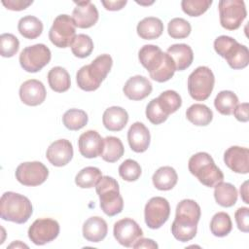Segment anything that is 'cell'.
<instances>
[{
	"label": "cell",
	"instance_id": "obj_16",
	"mask_svg": "<svg viewBox=\"0 0 249 249\" xmlns=\"http://www.w3.org/2000/svg\"><path fill=\"white\" fill-rule=\"evenodd\" d=\"M76 7L72 13L74 23L79 28H89L93 26L99 18L98 11L90 1L74 2Z\"/></svg>",
	"mask_w": 249,
	"mask_h": 249
},
{
	"label": "cell",
	"instance_id": "obj_15",
	"mask_svg": "<svg viewBox=\"0 0 249 249\" xmlns=\"http://www.w3.org/2000/svg\"><path fill=\"white\" fill-rule=\"evenodd\" d=\"M114 237L123 246L132 247L133 244L143 236L140 226L130 218H124L114 224Z\"/></svg>",
	"mask_w": 249,
	"mask_h": 249
},
{
	"label": "cell",
	"instance_id": "obj_47",
	"mask_svg": "<svg viewBox=\"0 0 249 249\" xmlns=\"http://www.w3.org/2000/svg\"><path fill=\"white\" fill-rule=\"evenodd\" d=\"M102 5L108 11H119L123 9L127 1L126 0H118V1H101Z\"/></svg>",
	"mask_w": 249,
	"mask_h": 249
},
{
	"label": "cell",
	"instance_id": "obj_19",
	"mask_svg": "<svg viewBox=\"0 0 249 249\" xmlns=\"http://www.w3.org/2000/svg\"><path fill=\"white\" fill-rule=\"evenodd\" d=\"M46 89L42 82L30 79L23 82L19 88L20 100L28 106H37L45 101Z\"/></svg>",
	"mask_w": 249,
	"mask_h": 249
},
{
	"label": "cell",
	"instance_id": "obj_6",
	"mask_svg": "<svg viewBox=\"0 0 249 249\" xmlns=\"http://www.w3.org/2000/svg\"><path fill=\"white\" fill-rule=\"evenodd\" d=\"M215 52L226 59L232 69H243L249 63V51L244 45L227 35H221L214 41Z\"/></svg>",
	"mask_w": 249,
	"mask_h": 249
},
{
	"label": "cell",
	"instance_id": "obj_18",
	"mask_svg": "<svg viewBox=\"0 0 249 249\" xmlns=\"http://www.w3.org/2000/svg\"><path fill=\"white\" fill-rule=\"evenodd\" d=\"M46 157L53 165L64 166L73 158V146L67 139H58L49 146Z\"/></svg>",
	"mask_w": 249,
	"mask_h": 249
},
{
	"label": "cell",
	"instance_id": "obj_37",
	"mask_svg": "<svg viewBox=\"0 0 249 249\" xmlns=\"http://www.w3.org/2000/svg\"><path fill=\"white\" fill-rule=\"evenodd\" d=\"M157 99L160 107L167 116L176 112L182 105V99L179 93L171 89L161 92Z\"/></svg>",
	"mask_w": 249,
	"mask_h": 249
},
{
	"label": "cell",
	"instance_id": "obj_38",
	"mask_svg": "<svg viewBox=\"0 0 249 249\" xmlns=\"http://www.w3.org/2000/svg\"><path fill=\"white\" fill-rule=\"evenodd\" d=\"M73 54L79 58L88 57L93 50V42L87 34H78L71 44Z\"/></svg>",
	"mask_w": 249,
	"mask_h": 249
},
{
	"label": "cell",
	"instance_id": "obj_29",
	"mask_svg": "<svg viewBox=\"0 0 249 249\" xmlns=\"http://www.w3.org/2000/svg\"><path fill=\"white\" fill-rule=\"evenodd\" d=\"M216 202L223 207H231L237 200V190L231 183L221 182L214 187Z\"/></svg>",
	"mask_w": 249,
	"mask_h": 249
},
{
	"label": "cell",
	"instance_id": "obj_12",
	"mask_svg": "<svg viewBox=\"0 0 249 249\" xmlns=\"http://www.w3.org/2000/svg\"><path fill=\"white\" fill-rule=\"evenodd\" d=\"M170 205L166 198L161 196L152 197L145 205L144 217L148 228L160 229L169 218Z\"/></svg>",
	"mask_w": 249,
	"mask_h": 249
},
{
	"label": "cell",
	"instance_id": "obj_48",
	"mask_svg": "<svg viewBox=\"0 0 249 249\" xmlns=\"http://www.w3.org/2000/svg\"><path fill=\"white\" fill-rule=\"evenodd\" d=\"M133 248H150V249H156L158 248V244L150 238H143L140 237L132 246Z\"/></svg>",
	"mask_w": 249,
	"mask_h": 249
},
{
	"label": "cell",
	"instance_id": "obj_24",
	"mask_svg": "<svg viewBox=\"0 0 249 249\" xmlns=\"http://www.w3.org/2000/svg\"><path fill=\"white\" fill-rule=\"evenodd\" d=\"M166 53L172 58L176 71H183L193 63L194 53L192 48L187 44L171 45Z\"/></svg>",
	"mask_w": 249,
	"mask_h": 249
},
{
	"label": "cell",
	"instance_id": "obj_49",
	"mask_svg": "<svg viewBox=\"0 0 249 249\" xmlns=\"http://www.w3.org/2000/svg\"><path fill=\"white\" fill-rule=\"evenodd\" d=\"M248 181H245L242 186L240 187V196H241V198L243 199V201L248 204L249 203V200H248Z\"/></svg>",
	"mask_w": 249,
	"mask_h": 249
},
{
	"label": "cell",
	"instance_id": "obj_25",
	"mask_svg": "<svg viewBox=\"0 0 249 249\" xmlns=\"http://www.w3.org/2000/svg\"><path fill=\"white\" fill-rule=\"evenodd\" d=\"M128 122L127 112L119 106H112L107 108L102 117L103 125L110 131L122 130Z\"/></svg>",
	"mask_w": 249,
	"mask_h": 249
},
{
	"label": "cell",
	"instance_id": "obj_26",
	"mask_svg": "<svg viewBox=\"0 0 249 249\" xmlns=\"http://www.w3.org/2000/svg\"><path fill=\"white\" fill-rule=\"evenodd\" d=\"M137 34L144 40H154L159 38L163 31L162 21L155 17H148L138 22Z\"/></svg>",
	"mask_w": 249,
	"mask_h": 249
},
{
	"label": "cell",
	"instance_id": "obj_2",
	"mask_svg": "<svg viewBox=\"0 0 249 249\" xmlns=\"http://www.w3.org/2000/svg\"><path fill=\"white\" fill-rule=\"evenodd\" d=\"M200 215V206L196 201L194 199L181 200L177 204L175 219L171 225L173 236L181 242L193 239L196 234Z\"/></svg>",
	"mask_w": 249,
	"mask_h": 249
},
{
	"label": "cell",
	"instance_id": "obj_35",
	"mask_svg": "<svg viewBox=\"0 0 249 249\" xmlns=\"http://www.w3.org/2000/svg\"><path fill=\"white\" fill-rule=\"evenodd\" d=\"M89 121V117L84 110L69 109L62 116V123L69 130H79L83 128Z\"/></svg>",
	"mask_w": 249,
	"mask_h": 249
},
{
	"label": "cell",
	"instance_id": "obj_41",
	"mask_svg": "<svg viewBox=\"0 0 249 249\" xmlns=\"http://www.w3.org/2000/svg\"><path fill=\"white\" fill-rule=\"evenodd\" d=\"M141 166L139 163L131 159H127L121 163L119 166L120 176L128 182L136 181L141 175Z\"/></svg>",
	"mask_w": 249,
	"mask_h": 249
},
{
	"label": "cell",
	"instance_id": "obj_7",
	"mask_svg": "<svg viewBox=\"0 0 249 249\" xmlns=\"http://www.w3.org/2000/svg\"><path fill=\"white\" fill-rule=\"evenodd\" d=\"M99 196L102 211L112 217L122 212L124 200L120 195V187L116 179L110 176H102L95 186Z\"/></svg>",
	"mask_w": 249,
	"mask_h": 249
},
{
	"label": "cell",
	"instance_id": "obj_39",
	"mask_svg": "<svg viewBox=\"0 0 249 249\" xmlns=\"http://www.w3.org/2000/svg\"><path fill=\"white\" fill-rule=\"evenodd\" d=\"M192 27L188 20L182 18H172L168 22L167 32L168 35L173 39H184L187 38L191 33Z\"/></svg>",
	"mask_w": 249,
	"mask_h": 249
},
{
	"label": "cell",
	"instance_id": "obj_14",
	"mask_svg": "<svg viewBox=\"0 0 249 249\" xmlns=\"http://www.w3.org/2000/svg\"><path fill=\"white\" fill-rule=\"evenodd\" d=\"M59 233V224L50 218L35 220L28 229V237L36 245H44L54 240Z\"/></svg>",
	"mask_w": 249,
	"mask_h": 249
},
{
	"label": "cell",
	"instance_id": "obj_4",
	"mask_svg": "<svg viewBox=\"0 0 249 249\" xmlns=\"http://www.w3.org/2000/svg\"><path fill=\"white\" fill-rule=\"evenodd\" d=\"M33 207L28 197L14 192H6L0 199V216L5 221L24 224L31 217Z\"/></svg>",
	"mask_w": 249,
	"mask_h": 249
},
{
	"label": "cell",
	"instance_id": "obj_8",
	"mask_svg": "<svg viewBox=\"0 0 249 249\" xmlns=\"http://www.w3.org/2000/svg\"><path fill=\"white\" fill-rule=\"evenodd\" d=\"M214 84L215 77L212 70L207 66H199L188 78V91L193 99L203 101L210 96Z\"/></svg>",
	"mask_w": 249,
	"mask_h": 249
},
{
	"label": "cell",
	"instance_id": "obj_9",
	"mask_svg": "<svg viewBox=\"0 0 249 249\" xmlns=\"http://www.w3.org/2000/svg\"><path fill=\"white\" fill-rule=\"evenodd\" d=\"M76 37V25L72 17L68 15L57 16L49 31L51 42L57 48L70 47Z\"/></svg>",
	"mask_w": 249,
	"mask_h": 249
},
{
	"label": "cell",
	"instance_id": "obj_22",
	"mask_svg": "<svg viewBox=\"0 0 249 249\" xmlns=\"http://www.w3.org/2000/svg\"><path fill=\"white\" fill-rule=\"evenodd\" d=\"M150 132L146 125L140 122L132 124L127 131V141L132 151L136 153L145 152L150 145Z\"/></svg>",
	"mask_w": 249,
	"mask_h": 249
},
{
	"label": "cell",
	"instance_id": "obj_13",
	"mask_svg": "<svg viewBox=\"0 0 249 249\" xmlns=\"http://www.w3.org/2000/svg\"><path fill=\"white\" fill-rule=\"evenodd\" d=\"M15 174L20 184L34 187L43 184L47 180L49 170L41 161H26L17 167Z\"/></svg>",
	"mask_w": 249,
	"mask_h": 249
},
{
	"label": "cell",
	"instance_id": "obj_21",
	"mask_svg": "<svg viewBox=\"0 0 249 249\" xmlns=\"http://www.w3.org/2000/svg\"><path fill=\"white\" fill-rule=\"evenodd\" d=\"M153 89L151 82L144 76L136 75L129 78L123 89L124 95L130 100H142L151 94Z\"/></svg>",
	"mask_w": 249,
	"mask_h": 249
},
{
	"label": "cell",
	"instance_id": "obj_46",
	"mask_svg": "<svg viewBox=\"0 0 249 249\" xmlns=\"http://www.w3.org/2000/svg\"><path fill=\"white\" fill-rule=\"evenodd\" d=\"M248 110H249V105L247 102L237 104L236 107L233 110V115L235 119L239 122L246 123L249 120V115H248Z\"/></svg>",
	"mask_w": 249,
	"mask_h": 249
},
{
	"label": "cell",
	"instance_id": "obj_34",
	"mask_svg": "<svg viewBox=\"0 0 249 249\" xmlns=\"http://www.w3.org/2000/svg\"><path fill=\"white\" fill-rule=\"evenodd\" d=\"M101 177L102 173L99 168L87 166L78 172L75 177V183L82 189H89L95 187Z\"/></svg>",
	"mask_w": 249,
	"mask_h": 249
},
{
	"label": "cell",
	"instance_id": "obj_5",
	"mask_svg": "<svg viewBox=\"0 0 249 249\" xmlns=\"http://www.w3.org/2000/svg\"><path fill=\"white\" fill-rule=\"evenodd\" d=\"M188 167L189 171L206 187L214 188L224 180L223 172L215 164L208 153L199 152L192 156L189 160Z\"/></svg>",
	"mask_w": 249,
	"mask_h": 249
},
{
	"label": "cell",
	"instance_id": "obj_33",
	"mask_svg": "<svg viewBox=\"0 0 249 249\" xmlns=\"http://www.w3.org/2000/svg\"><path fill=\"white\" fill-rule=\"evenodd\" d=\"M238 104V97L233 91L222 90L220 91L214 100V106L216 110L225 116L231 115L234 108Z\"/></svg>",
	"mask_w": 249,
	"mask_h": 249
},
{
	"label": "cell",
	"instance_id": "obj_42",
	"mask_svg": "<svg viewBox=\"0 0 249 249\" xmlns=\"http://www.w3.org/2000/svg\"><path fill=\"white\" fill-rule=\"evenodd\" d=\"M19 49L18 39L11 33H3L0 36V53L3 57L14 56Z\"/></svg>",
	"mask_w": 249,
	"mask_h": 249
},
{
	"label": "cell",
	"instance_id": "obj_3",
	"mask_svg": "<svg viewBox=\"0 0 249 249\" xmlns=\"http://www.w3.org/2000/svg\"><path fill=\"white\" fill-rule=\"evenodd\" d=\"M113 65L112 57L107 54H100L90 64L81 67L76 74L78 87L86 91L97 89L102 81L107 77Z\"/></svg>",
	"mask_w": 249,
	"mask_h": 249
},
{
	"label": "cell",
	"instance_id": "obj_20",
	"mask_svg": "<svg viewBox=\"0 0 249 249\" xmlns=\"http://www.w3.org/2000/svg\"><path fill=\"white\" fill-rule=\"evenodd\" d=\"M80 154L88 159H93L101 155L103 138L95 130H88L82 133L78 140Z\"/></svg>",
	"mask_w": 249,
	"mask_h": 249
},
{
	"label": "cell",
	"instance_id": "obj_30",
	"mask_svg": "<svg viewBox=\"0 0 249 249\" xmlns=\"http://www.w3.org/2000/svg\"><path fill=\"white\" fill-rule=\"evenodd\" d=\"M48 82L50 88L56 92H64L71 86L70 75L60 66L53 67L48 73Z\"/></svg>",
	"mask_w": 249,
	"mask_h": 249
},
{
	"label": "cell",
	"instance_id": "obj_43",
	"mask_svg": "<svg viewBox=\"0 0 249 249\" xmlns=\"http://www.w3.org/2000/svg\"><path fill=\"white\" fill-rule=\"evenodd\" d=\"M146 117L153 124H160L165 122L168 118L159 105L158 99H152L146 107Z\"/></svg>",
	"mask_w": 249,
	"mask_h": 249
},
{
	"label": "cell",
	"instance_id": "obj_45",
	"mask_svg": "<svg viewBox=\"0 0 249 249\" xmlns=\"http://www.w3.org/2000/svg\"><path fill=\"white\" fill-rule=\"evenodd\" d=\"M33 1H25V0H2V4L9 10L12 11H22L30 6Z\"/></svg>",
	"mask_w": 249,
	"mask_h": 249
},
{
	"label": "cell",
	"instance_id": "obj_40",
	"mask_svg": "<svg viewBox=\"0 0 249 249\" xmlns=\"http://www.w3.org/2000/svg\"><path fill=\"white\" fill-rule=\"evenodd\" d=\"M212 0H183L182 10L190 17H199L211 6Z\"/></svg>",
	"mask_w": 249,
	"mask_h": 249
},
{
	"label": "cell",
	"instance_id": "obj_23",
	"mask_svg": "<svg viewBox=\"0 0 249 249\" xmlns=\"http://www.w3.org/2000/svg\"><path fill=\"white\" fill-rule=\"evenodd\" d=\"M108 232V226L104 219L98 216L89 218L83 225V236L89 242L103 240Z\"/></svg>",
	"mask_w": 249,
	"mask_h": 249
},
{
	"label": "cell",
	"instance_id": "obj_17",
	"mask_svg": "<svg viewBox=\"0 0 249 249\" xmlns=\"http://www.w3.org/2000/svg\"><path fill=\"white\" fill-rule=\"evenodd\" d=\"M226 165L235 173L249 172V150L245 147L231 146L224 154Z\"/></svg>",
	"mask_w": 249,
	"mask_h": 249
},
{
	"label": "cell",
	"instance_id": "obj_1",
	"mask_svg": "<svg viewBox=\"0 0 249 249\" xmlns=\"http://www.w3.org/2000/svg\"><path fill=\"white\" fill-rule=\"evenodd\" d=\"M138 58L156 82L163 83L170 80L176 71L172 58L156 45H144L139 50Z\"/></svg>",
	"mask_w": 249,
	"mask_h": 249
},
{
	"label": "cell",
	"instance_id": "obj_11",
	"mask_svg": "<svg viewBox=\"0 0 249 249\" xmlns=\"http://www.w3.org/2000/svg\"><path fill=\"white\" fill-rule=\"evenodd\" d=\"M221 25L228 30L237 29L247 16L242 0H221L219 2Z\"/></svg>",
	"mask_w": 249,
	"mask_h": 249
},
{
	"label": "cell",
	"instance_id": "obj_44",
	"mask_svg": "<svg viewBox=\"0 0 249 249\" xmlns=\"http://www.w3.org/2000/svg\"><path fill=\"white\" fill-rule=\"evenodd\" d=\"M237 228L243 231H249V209L247 207H240L234 213Z\"/></svg>",
	"mask_w": 249,
	"mask_h": 249
},
{
	"label": "cell",
	"instance_id": "obj_32",
	"mask_svg": "<svg viewBox=\"0 0 249 249\" xmlns=\"http://www.w3.org/2000/svg\"><path fill=\"white\" fill-rule=\"evenodd\" d=\"M18 29L20 35L26 39H36L43 31L42 21L34 16H25L18 23Z\"/></svg>",
	"mask_w": 249,
	"mask_h": 249
},
{
	"label": "cell",
	"instance_id": "obj_36",
	"mask_svg": "<svg viewBox=\"0 0 249 249\" xmlns=\"http://www.w3.org/2000/svg\"><path fill=\"white\" fill-rule=\"evenodd\" d=\"M232 229V223L231 217L226 212L216 213L210 222V231L213 235L218 237H224L228 235Z\"/></svg>",
	"mask_w": 249,
	"mask_h": 249
},
{
	"label": "cell",
	"instance_id": "obj_27",
	"mask_svg": "<svg viewBox=\"0 0 249 249\" xmlns=\"http://www.w3.org/2000/svg\"><path fill=\"white\" fill-rule=\"evenodd\" d=\"M153 184L160 191L171 190L178 181V175L171 166H161L153 175Z\"/></svg>",
	"mask_w": 249,
	"mask_h": 249
},
{
	"label": "cell",
	"instance_id": "obj_28",
	"mask_svg": "<svg viewBox=\"0 0 249 249\" xmlns=\"http://www.w3.org/2000/svg\"><path fill=\"white\" fill-rule=\"evenodd\" d=\"M186 117L193 124L197 126H205L211 123L213 113L206 105L196 103L187 109Z\"/></svg>",
	"mask_w": 249,
	"mask_h": 249
},
{
	"label": "cell",
	"instance_id": "obj_10",
	"mask_svg": "<svg viewBox=\"0 0 249 249\" xmlns=\"http://www.w3.org/2000/svg\"><path fill=\"white\" fill-rule=\"evenodd\" d=\"M50 49L44 44H35L24 48L19 54V64L29 73H36L45 67L51 60Z\"/></svg>",
	"mask_w": 249,
	"mask_h": 249
},
{
	"label": "cell",
	"instance_id": "obj_31",
	"mask_svg": "<svg viewBox=\"0 0 249 249\" xmlns=\"http://www.w3.org/2000/svg\"><path fill=\"white\" fill-rule=\"evenodd\" d=\"M124 153L122 141L115 136H107L103 139V148L100 157L107 162L119 160Z\"/></svg>",
	"mask_w": 249,
	"mask_h": 249
},
{
	"label": "cell",
	"instance_id": "obj_50",
	"mask_svg": "<svg viewBox=\"0 0 249 249\" xmlns=\"http://www.w3.org/2000/svg\"><path fill=\"white\" fill-rule=\"evenodd\" d=\"M14 246H16V247H18V246H21V247H28L27 245L22 244V243H20L19 241H17V243H13V244H11L9 247H14Z\"/></svg>",
	"mask_w": 249,
	"mask_h": 249
}]
</instances>
